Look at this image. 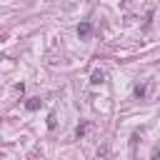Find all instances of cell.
Returning a JSON list of instances; mask_svg holds the SVG:
<instances>
[{
    "label": "cell",
    "instance_id": "1",
    "mask_svg": "<svg viewBox=\"0 0 160 160\" xmlns=\"http://www.w3.org/2000/svg\"><path fill=\"white\" fill-rule=\"evenodd\" d=\"M90 32H92V22H88V20H85V22H80V25H78V35H80V38H88Z\"/></svg>",
    "mask_w": 160,
    "mask_h": 160
},
{
    "label": "cell",
    "instance_id": "2",
    "mask_svg": "<svg viewBox=\"0 0 160 160\" xmlns=\"http://www.w3.org/2000/svg\"><path fill=\"white\" fill-rule=\"evenodd\" d=\"M40 105H42V100H40V98H28V102H25V108H28L30 112H32V110H38Z\"/></svg>",
    "mask_w": 160,
    "mask_h": 160
},
{
    "label": "cell",
    "instance_id": "3",
    "mask_svg": "<svg viewBox=\"0 0 160 160\" xmlns=\"http://www.w3.org/2000/svg\"><path fill=\"white\" fill-rule=\"evenodd\" d=\"M90 82H92V85H100V82H105V72H102V70H95Z\"/></svg>",
    "mask_w": 160,
    "mask_h": 160
},
{
    "label": "cell",
    "instance_id": "4",
    "mask_svg": "<svg viewBox=\"0 0 160 160\" xmlns=\"http://www.w3.org/2000/svg\"><path fill=\"white\" fill-rule=\"evenodd\" d=\"M145 90H148L145 85H135V95H138V98H145Z\"/></svg>",
    "mask_w": 160,
    "mask_h": 160
},
{
    "label": "cell",
    "instance_id": "5",
    "mask_svg": "<svg viewBox=\"0 0 160 160\" xmlns=\"http://www.w3.org/2000/svg\"><path fill=\"white\" fill-rule=\"evenodd\" d=\"M85 130H88V122H82V125H78V130H75V135H78V138H82V135H85Z\"/></svg>",
    "mask_w": 160,
    "mask_h": 160
},
{
    "label": "cell",
    "instance_id": "6",
    "mask_svg": "<svg viewBox=\"0 0 160 160\" xmlns=\"http://www.w3.org/2000/svg\"><path fill=\"white\" fill-rule=\"evenodd\" d=\"M48 128H50V130L55 128V115H50V118H48Z\"/></svg>",
    "mask_w": 160,
    "mask_h": 160
},
{
    "label": "cell",
    "instance_id": "7",
    "mask_svg": "<svg viewBox=\"0 0 160 160\" xmlns=\"http://www.w3.org/2000/svg\"><path fill=\"white\" fill-rule=\"evenodd\" d=\"M0 60H5V58H2V55H0Z\"/></svg>",
    "mask_w": 160,
    "mask_h": 160
}]
</instances>
